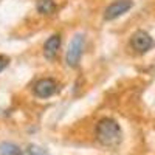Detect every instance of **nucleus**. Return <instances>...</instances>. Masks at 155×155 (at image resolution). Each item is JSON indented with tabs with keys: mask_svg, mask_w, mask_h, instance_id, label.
Masks as SVG:
<instances>
[{
	"mask_svg": "<svg viewBox=\"0 0 155 155\" xmlns=\"http://www.w3.org/2000/svg\"><path fill=\"white\" fill-rule=\"evenodd\" d=\"M95 137L102 146L116 147L123 140V130L113 118H101L95 127Z\"/></svg>",
	"mask_w": 155,
	"mask_h": 155,
	"instance_id": "f257e3e1",
	"label": "nucleus"
},
{
	"mask_svg": "<svg viewBox=\"0 0 155 155\" xmlns=\"http://www.w3.org/2000/svg\"><path fill=\"white\" fill-rule=\"evenodd\" d=\"M84 36L82 34H76L73 36V39L68 44V48H67V54H65V62L68 67H76L81 61V56H82V51H84Z\"/></svg>",
	"mask_w": 155,
	"mask_h": 155,
	"instance_id": "f03ea898",
	"label": "nucleus"
},
{
	"mask_svg": "<svg viewBox=\"0 0 155 155\" xmlns=\"http://www.w3.org/2000/svg\"><path fill=\"white\" fill-rule=\"evenodd\" d=\"M58 82L54 79H51V78H42V79H39L34 85H33V93L37 96V98H50L53 96L56 92H58Z\"/></svg>",
	"mask_w": 155,
	"mask_h": 155,
	"instance_id": "7ed1b4c3",
	"label": "nucleus"
},
{
	"mask_svg": "<svg viewBox=\"0 0 155 155\" xmlns=\"http://www.w3.org/2000/svg\"><path fill=\"white\" fill-rule=\"evenodd\" d=\"M130 47L137 51V53H146L153 47V39L150 37L149 33L143 31V30H138L132 34L130 37Z\"/></svg>",
	"mask_w": 155,
	"mask_h": 155,
	"instance_id": "20e7f679",
	"label": "nucleus"
},
{
	"mask_svg": "<svg viewBox=\"0 0 155 155\" xmlns=\"http://www.w3.org/2000/svg\"><path fill=\"white\" fill-rule=\"evenodd\" d=\"M132 6H134L132 0H116V2L110 3V5L106 8V11H104V19H106V20H115V19L121 17L124 12H127Z\"/></svg>",
	"mask_w": 155,
	"mask_h": 155,
	"instance_id": "39448f33",
	"label": "nucleus"
},
{
	"mask_svg": "<svg viewBox=\"0 0 155 155\" xmlns=\"http://www.w3.org/2000/svg\"><path fill=\"white\" fill-rule=\"evenodd\" d=\"M61 36L59 34H53V36H50L45 44H44V56L45 59L48 61H53L56 59L58 53H59V48H61Z\"/></svg>",
	"mask_w": 155,
	"mask_h": 155,
	"instance_id": "423d86ee",
	"label": "nucleus"
},
{
	"mask_svg": "<svg viewBox=\"0 0 155 155\" xmlns=\"http://www.w3.org/2000/svg\"><path fill=\"white\" fill-rule=\"evenodd\" d=\"M36 9L42 16H51L56 12V3H54V0H37Z\"/></svg>",
	"mask_w": 155,
	"mask_h": 155,
	"instance_id": "0eeeda50",
	"label": "nucleus"
},
{
	"mask_svg": "<svg viewBox=\"0 0 155 155\" xmlns=\"http://www.w3.org/2000/svg\"><path fill=\"white\" fill-rule=\"evenodd\" d=\"M0 155H23V149H20V146L14 143L3 141L0 143Z\"/></svg>",
	"mask_w": 155,
	"mask_h": 155,
	"instance_id": "6e6552de",
	"label": "nucleus"
},
{
	"mask_svg": "<svg viewBox=\"0 0 155 155\" xmlns=\"http://www.w3.org/2000/svg\"><path fill=\"white\" fill-rule=\"evenodd\" d=\"M27 153L28 155H50L47 149L37 146V144H28L27 147Z\"/></svg>",
	"mask_w": 155,
	"mask_h": 155,
	"instance_id": "1a4fd4ad",
	"label": "nucleus"
},
{
	"mask_svg": "<svg viewBox=\"0 0 155 155\" xmlns=\"http://www.w3.org/2000/svg\"><path fill=\"white\" fill-rule=\"evenodd\" d=\"M8 64H9V58L5 54H0V73L8 67Z\"/></svg>",
	"mask_w": 155,
	"mask_h": 155,
	"instance_id": "9d476101",
	"label": "nucleus"
}]
</instances>
